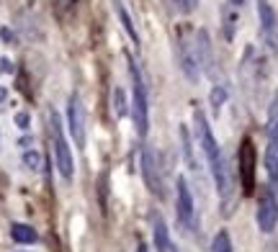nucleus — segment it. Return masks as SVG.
I'll return each mask as SVG.
<instances>
[{"instance_id": "1", "label": "nucleus", "mask_w": 278, "mask_h": 252, "mask_svg": "<svg viewBox=\"0 0 278 252\" xmlns=\"http://www.w3.org/2000/svg\"><path fill=\"white\" fill-rule=\"evenodd\" d=\"M193 121H196L198 144H201V152H204V157H206V162H209V170H211V178H214V183H217L219 198H222V203L227 206V201H229V196H232V191H234L227 157H224V152H222V147H219V142H217V137H214V132H211L206 116H204L201 111H196V113H193Z\"/></svg>"}, {"instance_id": "2", "label": "nucleus", "mask_w": 278, "mask_h": 252, "mask_svg": "<svg viewBox=\"0 0 278 252\" xmlns=\"http://www.w3.org/2000/svg\"><path fill=\"white\" fill-rule=\"evenodd\" d=\"M129 59V75H132V118H134V132L139 139L147 137L149 132V103H147V85L139 65L134 62V57Z\"/></svg>"}, {"instance_id": "3", "label": "nucleus", "mask_w": 278, "mask_h": 252, "mask_svg": "<svg viewBox=\"0 0 278 252\" xmlns=\"http://www.w3.org/2000/svg\"><path fill=\"white\" fill-rule=\"evenodd\" d=\"M49 137H52V152H54L57 173L65 180H72L75 162H72V152H70V144L65 139V129H62V121H59L57 111H49Z\"/></svg>"}, {"instance_id": "4", "label": "nucleus", "mask_w": 278, "mask_h": 252, "mask_svg": "<svg viewBox=\"0 0 278 252\" xmlns=\"http://www.w3.org/2000/svg\"><path fill=\"white\" fill-rule=\"evenodd\" d=\"M175 216H178V227L191 232L196 227V203H193V193L188 188V180L180 175L175 180Z\"/></svg>"}, {"instance_id": "5", "label": "nucleus", "mask_w": 278, "mask_h": 252, "mask_svg": "<svg viewBox=\"0 0 278 252\" xmlns=\"http://www.w3.org/2000/svg\"><path fill=\"white\" fill-rule=\"evenodd\" d=\"M142 178L149 188L152 196L157 198H165V180H163V170H160V157L152 147H144L142 149Z\"/></svg>"}, {"instance_id": "6", "label": "nucleus", "mask_w": 278, "mask_h": 252, "mask_svg": "<svg viewBox=\"0 0 278 252\" xmlns=\"http://www.w3.org/2000/svg\"><path fill=\"white\" fill-rule=\"evenodd\" d=\"M258 227L263 234H270L278 227V193L270 185H265L258 196Z\"/></svg>"}, {"instance_id": "7", "label": "nucleus", "mask_w": 278, "mask_h": 252, "mask_svg": "<svg viewBox=\"0 0 278 252\" xmlns=\"http://www.w3.org/2000/svg\"><path fill=\"white\" fill-rule=\"evenodd\" d=\"M240 183H242V193L253 196L255 193V144L250 137H245L240 142Z\"/></svg>"}, {"instance_id": "8", "label": "nucleus", "mask_w": 278, "mask_h": 252, "mask_svg": "<svg viewBox=\"0 0 278 252\" xmlns=\"http://www.w3.org/2000/svg\"><path fill=\"white\" fill-rule=\"evenodd\" d=\"M67 123H70V134L77 144V149L85 147V139H88V126H85V106L80 101V96H70V103H67Z\"/></svg>"}, {"instance_id": "9", "label": "nucleus", "mask_w": 278, "mask_h": 252, "mask_svg": "<svg viewBox=\"0 0 278 252\" xmlns=\"http://www.w3.org/2000/svg\"><path fill=\"white\" fill-rule=\"evenodd\" d=\"M258 18H260V34L265 44L275 52L278 49V16L268 0H258Z\"/></svg>"}, {"instance_id": "10", "label": "nucleus", "mask_w": 278, "mask_h": 252, "mask_svg": "<svg viewBox=\"0 0 278 252\" xmlns=\"http://www.w3.org/2000/svg\"><path fill=\"white\" fill-rule=\"evenodd\" d=\"M196 59H198V67H201L206 75H214V54H211V39H209V31L206 28H198L196 31Z\"/></svg>"}, {"instance_id": "11", "label": "nucleus", "mask_w": 278, "mask_h": 252, "mask_svg": "<svg viewBox=\"0 0 278 252\" xmlns=\"http://www.w3.org/2000/svg\"><path fill=\"white\" fill-rule=\"evenodd\" d=\"M178 62H180L183 75H186L191 82H196V80H198V72H201V67H198V59H196V49H193V44H188L186 39L178 41Z\"/></svg>"}, {"instance_id": "12", "label": "nucleus", "mask_w": 278, "mask_h": 252, "mask_svg": "<svg viewBox=\"0 0 278 252\" xmlns=\"http://www.w3.org/2000/svg\"><path fill=\"white\" fill-rule=\"evenodd\" d=\"M152 237H155V247L157 252H178L173 237H170V229L165 224V219L160 214H155L152 216Z\"/></svg>"}, {"instance_id": "13", "label": "nucleus", "mask_w": 278, "mask_h": 252, "mask_svg": "<svg viewBox=\"0 0 278 252\" xmlns=\"http://www.w3.org/2000/svg\"><path fill=\"white\" fill-rule=\"evenodd\" d=\"M111 3H113V13L118 16V23L124 26V31L129 34V39L139 47V31L134 28V21H132V16H129V11H127V6H124V0H111Z\"/></svg>"}, {"instance_id": "14", "label": "nucleus", "mask_w": 278, "mask_h": 252, "mask_svg": "<svg viewBox=\"0 0 278 252\" xmlns=\"http://www.w3.org/2000/svg\"><path fill=\"white\" fill-rule=\"evenodd\" d=\"M178 139H180V152H183L186 165L191 167V170H198V162H196V154H193V139H191L188 126H183V123H180V129H178Z\"/></svg>"}, {"instance_id": "15", "label": "nucleus", "mask_w": 278, "mask_h": 252, "mask_svg": "<svg viewBox=\"0 0 278 252\" xmlns=\"http://www.w3.org/2000/svg\"><path fill=\"white\" fill-rule=\"evenodd\" d=\"M11 237H13V242H18V244H34V242L39 239L36 229L28 227V224H13V227H11Z\"/></svg>"}, {"instance_id": "16", "label": "nucleus", "mask_w": 278, "mask_h": 252, "mask_svg": "<svg viewBox=\"0 0 278 252\" xmlns=\"http://www.w3.org/2000/svg\"><path fill=\"white\" fill-rule=\"evenodd\" d=\"M209 252H234V249H232V237H229V232H227V229H222V232H217V234H214Z\"/></svg>"}, {"instance_id": "17", "label": "nucleus", "mask_w": 278, "mask_h": 252, "mask_svg": "<svg viewBox=\"0 0 278 252\" xmlns=\"http://www.w3.org/2000/svg\"><path fill=\"white\" fill-rule=\"evenodd\" d=\"M111 103H113V113H116L118 118H124V116L132 111V106H127V93H124L121 88H116V90H113Z\"/></svg>"}, {"instance_id": "18", "label": "nucleus", "mask_w": 278, "mask_h": 252, "mask_svg": "<svg viewBox=\"0 0 278 252\" xmlns=\"http://www.w3.org/2000/svg\"><path fill=\"white\" fill-rule=\"evenodd\" d=\"M227 96H229V93H227V88H224V85H214V88H211V98H209V101H211L214 113H219V111H222V106H224Z\"/></svg>"}, {"instance_id": "19", "label": "nucleus", "mask_w": 278, "mask_h": 252, "mask_svg": "<svg viewBox=\"0 0 278 252\" xmlns=\"http://www.w3.org/2000/svg\"><path fill=\"white\" fill-rule=\"evenodd\" d=\"M23 165L28 167V170H42V165H44V157L39 154L36 149H28V152H23Z\"/></svg>"}, {"instance_id": "20", "label": "nucleus", "mask_w": 278, "mask_h": 252, "mask_svg": "<svg viewBox=\"0 0 278 252\" xmlns=\"http://www.w3.org/2000/svg\"><path fill=\"white\" fill-rule=\"evenodd\" d=\"M222 21H224V39L232 41V39H234V23H237L234 13H229V8H224V11H222Z\"/></svg>"}, {"instance_id": "21", "label": "nucleus", "mask_w": 278, "mask_h": 252, "mask_svg": "<svg viewBox=\"0 0 278 252\" xmlns=\"http://www.w3.org/2000/svg\"><path fill=\"white\" fill-rule=\"evenodd\" d=\"M28 123H31L28 113H26V111H18V113H16V126H18V129H23V132H26V129H28Z\"/></svg>"}, {"instance_id": "22", "label": "nucleus", "mask_w": 278, "mask_h": 252, "mask_svg": "<svg viewBox=\"0 0 278 252\" xmlns=\"http://www.w3.org/2000/svg\"><path fill=\"white\" fill-rule=\"evenodd\" d=\"M0 39H3L6 44H16V36H13L11 28H0Z\"/></svg>"}, {"instance_id": "23", "label": "nucleus", "mask_w": 278, "mask_h": 252, "mask_svg": "<svg viewBox=\"0 0 278 252\" xmlns=\"http://www.w3.org/2000/svg\"><path fill=\"white\" fill-rule=\"evenodd\" d=\"M196 6H198V0H183V11H186V13H191Z\"/></svg>"}, {"instance_id": "24", "label": "nucleus", "mask_w": 278, "mask_h": 252, "mask_svg": "<svg viewBox=\"0 0 278 252\" xmlns=\"http://www.w3.org/2000/svg\"><path fill=\"white\" fill-rule=\"evenodd\" d=\"M0 72H13V65L8 59H0Z\"/></svg>"}, {"instance_id": "25", "label": "nucleus", "mask_w": 278, "mask_h": 252, "mask_svg": "<svg viewBox=\"0 0 278 252\" xmlns=\"http://www.w3.org/2000/svg\"><path fill=\"white\" fill-rule=\"evenodd\" d=\"M6 98H8V90H6L3 85H0V103H6Z\"/></svg>"}, {"instance_id": "26", "label": "nucleus", "mask_w": 278, "mask_h": 252, "mask_svg": "<svg viewBox=\"0 0 278 252\" xmlns=\"http://www.w3.org/2000/svg\"><path fill=\"white\" fill-rule=\"evenodd\" d=\"M242 3H245V0H229V6H234V8H240Z\"/></svg>"}, {"instance_id": "27", "label": "nucleus", "mask_w": 278, "mask_h": 252, "mask_svg": "<svg viewBox=\"0 0 278 252\" xmlns=\"http://www.w3.org/2000/svg\"><path fill=\"white\" fill-rule=\"evenodd\" d=\"M134 252H147V244H142V242H139V244H137V249H134Z\"/></svg>"}, {"instance_id": "28", "label": "nucleus", "mask_w": 278, "mask_h": 252, "mask_svg": "<svg viewBox=\"0 0 278 252\" xmlns=\"http://www.w3.org/2000/svg\"><path fill=\"white\" fill-rule=\"evenodd\" d=\"M175 3H178V6H180V8H183V0H175Z\"/></svg>"}, {"instance_id": "29", "label": "nucleus", "mask_w": 278, "mask_h": 252, "mask_svg": "<svg viewBox=\"0 0 278 252\" xmlns=\"http://www.w3.org/2000/svg\"><path fill=\"white\" fill-rule=\"evenodd\" d=\"M72 3H77V0H72Z\"/></svg>"}, {"instance_id": "30", "label": "nucleus", "mask_w": 278, "mask_h": 252, "mask_svg": "<svg viewBox=\"0 0 278 252\" xmlns=\"http://www.w3.org/2000/svg\"><path fill=\"white\" fill-rule=\"evenodd\" d=\"M28 3H34V0H28Z\"/></svg>"}]
</instances>
